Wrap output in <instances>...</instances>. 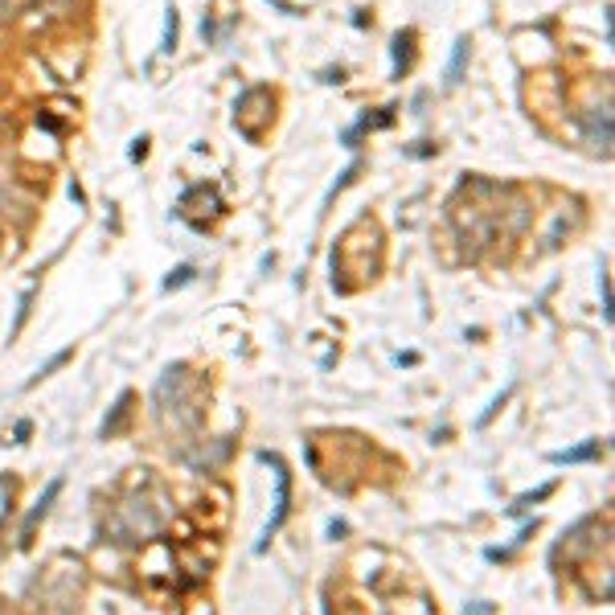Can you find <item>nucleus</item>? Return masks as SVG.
Masks as SVG:
<instances>
[{
    "label": "nucleus",
    "instance_id": "nucleus-1",
    "mask_svg": "<svg viewBox=\"0 0 615 615\" xmlns=\"http://www.w3.org/2000/svg\"><path fill=\"white\" fill-rule=\"evenodd\" d=\"M271 468H275V484H279V493H275V513H271V521H267V529H262V542H259V550L267 545V538L284 525V517H287V497H291V484H287V468H284V459H275V455H262Z\"/></svg>",
    "mask_w": 615,
    "mask_h": 615
},
{
    "label": "nucleus",
    "instance_id": "nucleus-2",
    "mask_svg": "<svg viewBox=\"0 0 615 615\" xmlns=\"http://www.w3.org/2000/svg\"><path fill=\"white\" fill-rule=\"evenodd\" d=\"M587 140L595 148H607L611 144V115H607V107H591V115H587Z\"/></svg>",
    "mask_w": 615,
    "mask_h": 615
},
{
    "label": "nucleus",
    "instance_id": "nucleus-3",
    "mask_svg": "<svg viewBox=\"0 0 615 615\" xmlns=\"http://www.w3.org/2000/svg\"><path fill=\"white\" fill-rule=\"evenodd\" d=\"M583 459H599V439H587V443H578V448L554 451V455H550V464H583Z\"/></svg>",
    "mask_w": 615,
    "mask_h": 615
},
{
    "label": "nucleus",
    "instance_id": "nucleus-4",
    "mask_svg": "<svg viewBox=\"0 0 615 615\" xmlns=\"http://www.w3.org/2000/svg\"><path fill=\"white\" fill-rule=\"evenodd\" d=\"M58 493H62V480H53V484H49V488H46V497L37 500V509H33V513H29V517H25V529H21V538H29V533H33V525H37V521L46 517L49 500L58 497Z\"/></svg>",
    "mask_w": 615,
    "mask_h": 615
}]
</instances>
